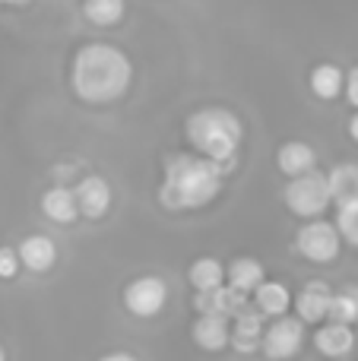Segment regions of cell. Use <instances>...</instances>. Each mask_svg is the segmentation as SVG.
<instances>
[{"label":"cell","mask_w":358,"mask_h":361,"mask_svg":"<svg viewBox=\"0 0 358 361\" xmlns=\"http://www.w3.org/2000/svg\"><path fill=\"white\" fill-rule=\"evenodd\" d=\"M42 212L51 219V222H73L76 219V197L67 187H51L42 197Z\"/></svg>","instance_id":"obj_18"},{"label":"cell","mask_w":358,"mask_h":361,"mask_svg":"<svg viewBox=\"0 0 358 361\" xmlns=\"http://www.w3.org/2000/svg\"><path fill=\"white\" fill-rule=\"evenodd\" d=\"M0 361H6V355H4V349H0Z\"/></svg>","instance_id":"obj_30"},{"label":"cell","mask_w":358,"mask_h":361,"mask_svg":"<svg viewBox=\"0 0 358 361\" xmlns=\"http://www.w3.org/2000/svg\"><path fill=\"white\" fill-rule=\"evenodd\" d=\"M194 307L200 311V317H222V320L232 317L235 320L247 307V295H241V292H235V288L222 286V288H216V292L197 295Z\"/></svg>","instance_id":"obj_8"},{"label":"cell","mask_w":358,"mask_h":361,"mask_svg":"<svg viewBox=\"0 0 358 361\" xmlns=\"http://www.w3.org/2000/svg\"><path fill=\"white\" fill-rule=\"evenodd\" d=\"M295 247H298V254L308 257V260L330 263V260H336V254H340V231H336L330 222H308L298 228Z\"/></svg>","instance_id":"obj_5"},{"label":"cell","mask_w":358,"mask_h":361,"mask_svg":"<svg viewBox=\"0 0 358 361\" xmlns=\"http://www.w3.org/2000/svg\"><path fill=\"white\" fill-rule=\"evenodd\" d=\"M168 301V286L159 276H140L124 288V305L137 317H156Z\"/></svg>","instance_id":"obj_7"},{"label":"cell","mask_w":358,"mask_h":361,"mask_svg":"<svg viewBox=\"0 0 358 361\" xmlns=\"http://www.w3.org/2000/svg\"><path fill=\"white\" fill-rule=\"evenodd\" d=\"M19 269V254L10 247H0V279H13Z\"/></svg>","instance_id":"obj_25"},{"label":"cell","mask_w":358,"mask_h":361,"mask_svg":"<svg viewBox=\"0 0 358 361\" xmlns=\"http://www.w3.org/2000/svg\"><path fill=\"white\" fill-rule=\"evenodd\" d=\"M16 254H19V263L29 267L32 273H44V269H51L54 267V260H57V247H54V241H51L48 235L23 238V244H19Z\"/></svg>","instance_id":"obj_12"},{"label":"cell","mask_w":358,"mask_h":361,"mask_svg":"<svg viewBox=\"0 0 358 361\" xmlns=\"http://www.w3.org/2000/svg\"><path fill=\"white\" fill-rule=\"evenodd\" d=\"M314 345L321 355L327 358H346L355 345L352 336V326H342V324H327L314 333Z\"/></svg>","instance_id":"obj_14"},{"label":"cell","mask_w":358,"mask_h":361,"mask_svg":"<svg viewBox=\"0 0 358 361\" xmlns=\"http://www.w3.org/2000/svg\"><path fill=\"white\" fill-rule=\"evenodd\" d=\"M346 95H349V102L358 108V67H352V73H349V80H346Z\"/></svg>","instance_id":"obj_26"},{"label":"cell","mask_w":358,"mask_h":361,"mask_svg":"<svg viewBox=\"0 0 358 361\" xmlns=\"http://www.w3.org/2000/svg\"><path fill=\"white\" fill-rule=\"evenodd\" d=\"M222 279H226V269H222V263L213 260V257H200V260H194V267H190V286L197 288V295L222 288Z\"/></svg>","instance_id":"obj_20"},{"label":"cell","mask_w":358,"mask_h":361,"mask_svg":"<svg viewBox=\"0 0 358 361\" xmlns=\"http://www.w3.org/2000/svg\"><path fill=\"white\" fill-rule=\"evenodd\" d=\"M124 16V0H86V19L95 25H114Z\"/></svg>","instance_id":"obj_23"},{"label":"cell","mask_w":358,"mask_h":361,"mask_svg":"<svg viewBox=\"0 0 358 361\" xmlns=\"http://www.w3.org/2000/svg\"><path fill=\"white\" fill-rule=\"evenodd\" d=\"M254 301H257L260 314H266V317H285L292 295L283 282H260V288L254 292Z\"/></svg>","instance_id":"obj_19"},{"label":"cell","mask_w":358,"mask_h":361,"mask_svg":"<svg viewBox=\"0 0 358 361\" xmlns=\"http://www.w3.org/2000/svg\"><path fill=\"white\" fill-rule=\"evenodd\" d=\"M222 190V171L219 165L206 162L200 156H181L168 159L165 165V178L159 187V203L165 209H200L209 200H216V193Z\"/></svg>","instance_id":"obj_2"},{"label":"cell","mask_w":358,"mask_h":361,"mask_svg":"<svg viewBox=\"0 0 358 361\" xmlns=\"http://www.w3.org/2000/svg\"><path fill=\"white\" fill-rule=\"evenodd\" d=\"M283 200L295 216L302 219H314L321 216L330 206V187H327V175H317V171H308V175L292 178V184L283 190Z\"/></svg>","instance_id":"obj_4"},{"label":"cell","mask_w":358,"mask_h":361,"mask_svg":"<svg viewBox=\"0 0 358 361\" xmlns=\"http://www.w3.org/2000/svg\"><path fill=\"white\" fill-rule=\"evenodd\" d=\"M99 361H137L130 352H111V355H101Z\"/></svg>","instance_id":"obj_27"},{"label":"cell","mask_w":358,"mask_h":361,"mask_svg":"<svg viewBox=\"0 0 358 361\" xmlns=\"http://www.w3.org/2000/svg\"><path fill=\"white\" fill-rule=\"evenodd\" d=\"M73 197H76V209H80L82 216L99 219V216H105L108 206H111V187L105 184V178L89 175L76 184Z\"/></svg>","instance_id":"obj_9"},{"label":"cell","mask_w":358,"mask_h":361,"mask_svg":"<svg viewBox=\"0 0 358 361\" xmlns=\"http://www.w3.org/2000/svg\"><path fill=\"white\" fill-rule=\"evenodd\" d=\"M330 295L333 292H330L327 282H308L295 298L298 320H302V324H317V320H323L330 311Z\"/></svg>","instance_id":"obj_11"},{"label":"cell","mask_w":358,"mask_h":361,"mask_svg":"<svg viewBox=\"0 0 358 361\" xmlns=\"http://www.w3.org/2000/svg\"><path fill=\"white\" fill-rule=\"evenodd\" d=\"M349 137H352L355 143H358V114H355L352 121H349Z\"/></svg>","instance_id":"obj_28"},{"label":"cell","mask_w":358,"mask_h":361,"mask_svg":"<svg viewBox=\"0 0 358 361\" xmlns=\"http://www.w3.org/2000/svg\"><path fill=\"white\" fill-rule=\"evenodd\" d=\"M0 4H29V0H0Z\"/></svg>","instance_id":"obj_29"},{"label":"cell","mask_w":358,"mask_h":361,"mask_svg":"<svg viewBox=\"0 0 358 361\" xmlns=\"http://www.w3.org/2000/svg\"><path fill=\"white\" fill-rule=\"evenodd\" d=\"M330 187V203L346 206L358 203V162H342L327 175Z\"/></svg>","instance_id":"obj_13"},{"label":"cell","mask_w":358,"mask_h":361,"mask_svg":"<svg viewBox=\"0 0 358 361\" xmlns=\"http://www.w3.org/2000/svg\"><path fill=\"white\" fill-rule=\"evenodd\" d=\"M336 231H340V238H346L352 247H358V203H346L340 206V212H336Z\"/></svg>","instance_id":"obj_24"},{"label":"cell","mask_w":358,"mask_h":361,"mask_svg":"<svg viewBox=\"0 0 358 361\" xmlns=\"http://www.w3.org/2000/svg\"><path fill=\"white\" fill-rule=\"evenodd\" d=\"M314 149H311L308 143H298V140H292V143H285L283 149H279L276 162L279 169L285 171L289 178H298V175H308V171H314Z\"/></svg>","instance_id":"obj_15"},{"label":"cell","mask_w":358,"mask_h":361,"mask_svg":"<svg viewBox=\"0 0 358 361\" xmlns=\"http://www.w3.org/2000/svg\"><path fill=\"white\" fill-rule=\"evenodd\" d=\"M302 343H304V326L302 320L295 317H276V324L264 333L260 339V349L266 352V358L273 361H289L302 352Z\"/></svg>","instance_id":"obj_6"},{"label":"cell","mask_w":358,"mask_h":361,"mask_svg":"<svg viewBox=\"0 0 358 361\" xmlns=\"http://www.w3.org/2000/svg\"><path fill=\"white\" fill-rule=\"evenodd\" d=\"M327 317H330V324H342V326L358 324V286H346L330 295Z\"/></svg>","instance_id":"obj_21"},{"label":"cell","mask_w":358,"mask_h":361,"mask_svg":"<svg viewBox=\"0 0 358 361\" xmlns=\"http://www.w3.org/2000/svg\"><path fill=\"white\" fill-rule=\"evenodd\" d=\"M241 121L235 118L228 108H200L187 118V140L200 159L219 165V171L226 175L228 169H235V152L241 146Z\"/></svg>","instance_id":"obj_3"},{"label":"cell","mask_w":358,"mask_h":361,"mask_svg":"<svg viewBox=\"0 0 358 361\" xmlns=\"http://www.w3.org/2000/svg\"><path fill=\"white\" fill-rule=\"evenodd\" d=\"M260 339H264V320H260L257 307L247 305L245 311L235 317V326L228 330V343H232L238 352H245V355H247V352H257Z\"/></svg>","instance_id":"obj_10"},{"label":"cell","mask_w":358,"mask_h":361,"mask_svg":"<svg viewBox=\"0 0 358 361\" xmlns=\"http://www.w3.org/2000/svg\"><path fill=\"white\" fill-rule=\"evenodd\" d=\"M190 333H194V343L206 352H219L228 345V320L222 317H197Z\"/></svg>","instance_id":"obj_16"},{"label":"cell","mask_w":358,"mask_h":361,"mask_svg":"<svg viewBox=\"0 0 358 361\" xmlns=\"http://www.w3.org/2000/svg\"><path fill=\"white\" fill-rule=\"evenodd\" d=\"M228 288H235V292L241 295H251L260 288V282H264V267H260L257 260H251V257H241V260H235L232 267H228Z\"/></svg>","instance_id":"obj_17"},{"label":"cell","mask_w":358,"mask_h":361,"mask_svg":"<svg viewBox=\"0 0 358 361\" xmlns=\"http://www.w3.org/2000/svg\"><path fill=\"white\" fill-rule=\"evenodd\" d=\"M130 80H133L130 61L118 48H111V44L95 42L76 51L70 82H73V92L82 102H89V105L118 102L130 89Z\"/></svg>","instance_id":"obj_1"},{"label":"cell","mask_w":358,"mask_h":361,"mask_svg":"<svg viewBox=\"0 0 358 361\" xmlns=\"http://www.w3.org/2000/svg\"><path fill=\"white\" fill-rule=\"evenodd\" d=\"M342 70L336 63H317L314 73H311V89H314L321 99H336L342 89Z\"/></svg>","instance_id":"obj_22"}]
</instances>
